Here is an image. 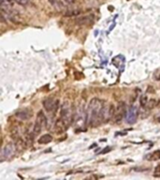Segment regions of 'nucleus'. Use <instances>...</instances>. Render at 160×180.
I'll list each match as a JSON object with an SVG mask.
<instances>
[{
	"label": "nucleus",
	"mask_w": 160,
	"mask_h": 180,
	"mask_svg": "<svg viewBox=\"0 0 160 180\" xmlns=\"http://www.w3.org/2000/svg\"><path fill=\"white\" fill-rule=\"evenodd\" d=\"M42 128H43V127H42L40 124H39L38 122H36L35 125H34V128H33V134H34V135L39 134L40 131H41V130H42Z\"/></svg>",
	"instance_id": "4468645a"
},
{
	"label": "nucleus",
	"mask_w": 160,
	"mask_h": 180,
	"mask_svg": "<svg viewBox=\"0 0 160 180\" xmlns=\"http://www.w3.org/2000/svg\"><path fill=\"white\" fill-rule=\"evenodd\" d=\"M154 80L160 81V68H159V70H157L156 72H154Z\"/></svg>",
	"instance_id": "a211bd4d"
},
{
	"label": "nucleus",
	"mask_w": 160,
	"mask_h": 180,
	"mask_svg": "<svg viewBox=\"0 0 160 180\" xmlns=\"http://www.w3.org/2000/svg\"><path fill=\"white\" fill-rule=\"evenodd\" d=\"M43 107L47 112H55L58 108V100H53L52 98H47L43 100Z\"/></svg>",
	"instance_id": "7ed1b4c3"
},
{
	"label": "nucleus",
	"mask_w": 160,
	"mask_h": 180,
	"mask_svg": "<svg viewBox=\"0 0 160 180\" xmlns=\"http://www.w3.org/2000/svg\"><path fill=\"white\" fill-rule=\"evenodd\" d=\"M16 149V145H13L12 143H9L6 146L3 148V151H2V157L3 158H9L11 157Z\"/></svg>",
	"instance_id": "39448f33"
},
{
	"label": "nucleus",
	"mask_w": 160,
	"mask_h": 180,
	"mask_svg": "<svg viewBox=\"0 0 160 180\" xmlns=\"http://www.w3.org/2000/svg\"><path fill=\"white\" fill-rule=\"evenodd\" d=\"M36 122H38L39 124H40L42 127L46 126L47 124V118L46 116L43 113V111H39V112L38 113V114H37V121Z\"/></svg>",
	"instance_id": "0eeeda50"
},
{
	"label": "nucleus",
	"mask_w": 160,
	"mask_h": 180,
	"mask_svg": "<svg viewBox=\"0 0 160 180\" xmlns=\"http://www.w3.org/2000/svg\"><path fill=\"white\" fill-rule=\"evenodd\" d=\"M52 141V136L51 134H45V135H42L38 140V143L40 145H46L51 143Z\"/></svg>",
	"instance_id": "6e6552de"
},
{
	"label": "nucleus",
	"mask_w": 160,
	"mask_h": 180,
	"mask_svg": "<svg viewBox=\"0 0 160 180\" xmlns=\"http://www.w3.org/2000/svg\"><path fill=\"white\" fill-rule=\"evenodd\" d=\"M115 112H116V108L114 107V105L110 104V106L108 107V118H109V120L111 119L113 117H114Z\"/></svg>",
	"instance_id": "9b49d317"
},
{
	"label": "nucleus",
	"mask_w": 160,
	"mask_h": 180,
	"mask_svg": "<svg viewBox=\"0 0 160 180\" xmlns=\"http://www.w3.org/2000/svg\"><path fill=\"white\" fill-rule=\"evenodd\" d=\"M15 116L21 120H28L32 116V111L29 109H22L15 114Z\"/></svg>",
	"instance_id": "423d86ee"
},
{
	"label": "nucleus",
	"mask_w": 160,
	"mask_h": 180,
	"mask_svg": "<svg viewBox=\"0 0 160 180\" xmlns=\"http://www.w3.org/2000/svg\"><path fill=\"white\" fill-rule=\"evenodd\" d=\"M160 176V164L159 165H157L156 167V169H154V176Z\"/></svg>",
	"instance_id": "6ab92c4d"
},
{
	"label": "nucleus",
	"mask_w": 160,
	"mask_h": 180,
	"mask_svg": "<svg viewBox=\"0 0 160 180\" xmlns=\"http://www.w3.org/2000/svg\"><path fill=\"white\" fill-rule=\"evenodd\" d=\"M148 98L147 96H145V95H143V96L141 97V99H140V102H141V105L142 107H146V105L148 103Z\"/></svg>",
	"instance_id": "dca6fc26"
},
{
	"label": "nucleus",
	"mask_w": 160,
	"mask_h": 180,
	"mask_svg": "<svg viewBox=\"0 0 160 180\" xmlns=\"http://www.w3.org/2000/svg\"><path fill=\"white\" fill-rule=\"evenodd\" d=\"M64 1H65L68 5H72V4H74L76 2V0H64Z\"/></svg>",
	"instance_id": "412c9836"
},
{
	"label": "nucleus",
	"mask_w": 160,
	"mask_h": 180,
	"mask_svg": "<svg viewBox=\"0 0 160 180\" xmlns=\"http://www.w3.org/2000/svg\"><path fill=\"white\" fill-rule=\"evenodd\" d=\"M51 4L52 5V7H55L57 10H62L65 9V6H64V4L60 1V0H50Z\"/></svg>",
	"instance_id": "1a4fd4ad"
},
{
	"label": "nucleus",
	"mask_w": 160,
	"mask_h": 180,
	"mask_svg": "<svg viewBox=\"0 0 160 180\" xmlns=\"http://www.w3.org/2000/svg\"><path fill=\"white\" fill-rule=\"evenodd\" d=\"M156 106H157V102L156 99H151L150 100H148V103L146 105L148 110H152L154 108H156Z\"/></svg>",
	"instance_id": "f8f14e48"
},
{
	"label": "nucleus",
	"mask_w": 160,
	"mask_h": 180,
	"mask_svg": "<svg viewBox=\"0 0 160 180\" xmlns=\"http://www.w3.org/2000/svg\"><path fill=\"white\" fill-rule=\"evenodd\" d=\"M9 1H12L20 6H26L28 4V0H9Z\"/></svg>",
	"instance_id": "f3484780"
},
{
	"label": "nucleus",
	"mask_w": 160,
	"mask_h": 180,
	"mask_svg": "<svg viewBox=\"0 0 160 180\" xmlns=\"http://www.w3.org/2000/svg\"><path fill=\"white\" fill-rule=\"evenodd\" d=\"M149 160H151V161H158V160H160V150H156L154 152H153Z\"/></svg>",
	"instance_id": "2eb2a0df"
},
{
	"label": "nucleus",
	"mask_w": 160,
	"mask_h": 180,
	"mask_svg": "<svg viewBox=\"0 0 160 180\" xmlns=\"http://www.w3.org/2000/svg\"><path fill=\"white\" fill-rule=\"evenodd\" d=\"M60 118L64 121V123L67 127L70 124L72 120V111L70 108V105L67 102H65L61 106V112H60Z\"/></svg>",
	"instance_id": "f257e3e1"
},
{
	"label": "nucleus",
	"mask_w": 160,
	"mask_h": 180,
	"mask_svg": "<svg viewBox=\"0 0 160 180\" xmlns=\"http://www.w3.org/2000/svg\"><path fill=\"white\" fill-rule=\"evenodd\" d=\"M15 145H16V149L19 150V151H24L25 149V147H26L24 141L23 139H21V138H19L17 141H16Z\"/></svg>",
	"instance_id": "9d476101"
},
{
	"label": "nucleus",
	"mask_w": 160,
	"mask_h": 180,
	"mask_svg": "<svg viewBox=\"0 0 160 180\" xmlns=\"http://www.w3.org/2000/svg\"><path fill=\"white\" fill-rule=\"evenodd\" d=\"M81 13V10L79 9H71V10H67V12L65 13L66 17H71V16H76V15H79Z\"/></svg>",
	"instance_id": "ddd939ff"
},
{
	"label": "nucleus",
	"mask_w": 160,
	"mask_h": 180,
	"mask_svg": "<svg viewBox=\"0 0 160 180\" xmlns=\"http://www.w3.org/2000/svg\"><path fill=\"white\" fill-rule=\"evenodd\" d=\"M147 93H154V89L153 86H148L147 88Z\"/></svg>",
	"instance_id": "aec40b11"
},
{
	"label": "nucleus",
	"mask_w": 160,
	"mask_h": 180,
	"mask_svg": "<svg viewBox=\"0 0 160 180\" xmlns=\"http://www.w3.org/2000/svg\"><path fill=\"white\" fill-rule=\"evenodd\" d=\"M94 16L93 15H83V16H80L75 19V23L79 25H85L88 24L93 23Z\"/></svg>",
	"instance_id": "20e7f679"
},
{
	"label": "nucleus",
	"mask_w": 160,
	"mask_h": 180,
	"mask_svg": "<svg viewBox=\"0 0 160 180\" xmlns=\"http://www.w3.org/2000/svg\"><path fill=\"white\" fill-rule=\"evenodd\" d=\"M126 113V105L124 102H120L116 107V112L114 115V120L116 122H120L123 119V117L125 116Z\"/></svg>",
	"instance_id": "f03ea898"
}]
</instances>
